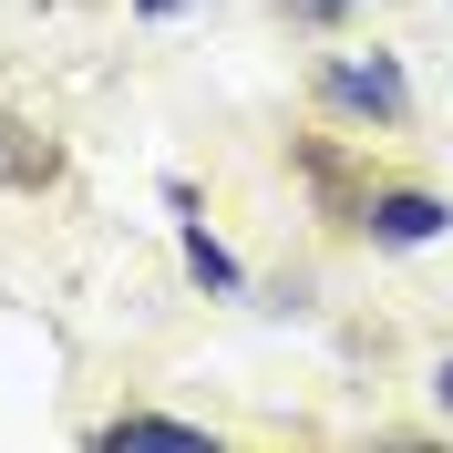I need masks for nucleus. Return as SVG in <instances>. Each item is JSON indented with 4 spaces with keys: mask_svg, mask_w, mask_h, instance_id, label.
<instances>
[{
    "mask_svg": "<svg viewBox=\"0 0 453 453\" xmlns=\"http://www.w3.org/2000/svg\"><path fill=\"white\" fill-rule=\"evenodd\" d=\"M443 226H453L443 196H412V186H402V196H371V237H381V248H423Z\"/></svg>",
    "mask_w": 453,
    "mask_h": 453,
    "instance_id": "obj_1",
    "label": "nucleus"
},
{
    "mask_svg": "<svg viewBox=\"0 0 453 453\" xmlns=\"http://www.w3.org/2000/svg\"><path fill=\"white\" fill-rule=\"evenodd\" d=\"M330 93H340V104H361V113H402V73H392L381 52H371V62H330Z\"/></svg>",
    "mask_w": 453,
    "mask_h": 453,
    "instance_id": "obj_2",
    "label": "nucleus"
},
{
    "mask_svg": "<svg viewBox=\"0 0 453 453\" xmlns=\"http://www.w3.org/2000/svg\"><path fill=\"white\" fill-rule=\"evenodd\" d=\"M104 443H175V453H196L206 433L196 423H165V412H124V423H104Z\"/></svg>",
    "mask_w": 453,
    "mask_h": 453,
    "instance_id": "obj_3",
    "label": "nucleus"
},
{
    "mask_svg": "<svg viewBox=\"0 0 453 453\" xmlns=\"http://www.w3.org/2000/svg\"><path fill=\"white\" fill-rule=\"evenodd\" d=\"M186 268H196L206 288H237V257H226L217 237H206V226H186Z\"/></svg>",
    "mask_w": 453,
    "mask_h": 453,
    "instance_id": "obj_4",
    "label": "nucleus"
},
{
    "mask_svg": "<svg viewBox=\"0 0 453 453\" xmlns=\"http://www.w3.org/2000/svg\"><path fill=\"white\" fill-rule=\"evenodd\" d=\"M433 392H443V402H453V361H443V381H433Z\"/></svg>",
    "mask_w": 453,
    "mask_h": 453,
    "instance_id": "obj_5",
    "label": "nucleus"
},
{
    "mask_svg": "<svg viewBox=\"0 0 453 453\" xmlns=\"http://www.w3.org/2000/svg\"><path fill=\"white\" fill-rule=\"evenodd\" d=\"M310 11H350V0H310Z\"/></svg>",
    "mask_w": 453,
    "mask_h": 453,
    "instance_id": "obj_6",
    "label": "nucleus"
},
{
    "mask_svg": "<svg viewBox=\"0 0 453 453\" xmlns=\"http://www.w3.org/2000/svg\"><path fill=\"white\" fill-rule=\"evenodd\" d=\"M144 11H175V0H144Z\"/></svg>",
    "mask_w": 453,
    "mask_h": 453,
    "instance_id": "obj_7",
    "label": "nucleus"
}]
</instances>
